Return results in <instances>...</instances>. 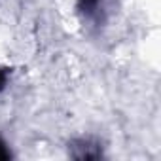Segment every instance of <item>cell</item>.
Here are the masks:
<instances>
[{
	"label": "cell",
	"mask_w": 161,
	"mask_h": 161,
	"mask_svg": "<svg viewBox=\"0 0 161 161\" xmlns=\"http://www.w3.org/2000/svg\"><path fill=\"white\" fill-rule=\"evenodd\" d=\"M99 4V0H80V10L86 12V14H91Z\"/></svg>",
	"instance_id": "6da1fadb"
},
{
	"label": "cell",
	"mask_w": 161,
	"mask_h": 161,
	"mask_svg": "<svg viewBox=\"0 0 161 161\" xmlns=\"http://www.w3.org/2000/svg\"><path fill=\"white\" fill-rule=\"evenodd\" d=\"M8 157H10V152H8V148H6L4 140L0 138V161H2V159H8Z\"/></svg>",
	"instance_id": "7a4b0ae2"
},
{
	"label": "cell",
	"mask_w": 161,
	"mask_h": 161,
	"mask_svg": "<svg viewBox=\"0 0 161 161\" xmlns=\"http://www.w3.org/2000/svg\"><path fill=\"white\" fill-rule=\"evenodd\" d=\"M6 82H8V74H6V70H0V91L4 89Z\"/></svg>",
	"instance_id": "3957f363"
}]
</instances>
